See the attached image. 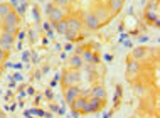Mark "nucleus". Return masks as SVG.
<instances>
[{"instance_id": "1", "label": "nucleus", "mask_w": 160, "mask_h": 118, "mask_svg": "<svg viewBox=\"0 0 160 118\" xmlns=\"http://www.w3.org/2000/svg\"><path fill=\"white\" fill-rule=\"evenodd\" d=\"M79 81H81V71L79 69H66V71L61 74L62 88H66V86H78Z\"/></svg>"}, {"instance_id": "2", "label": "nucleus", "mask_w": 160, "mask_h": 118, "mask_svg": "<svg viewBox=\"0 0 160 118\" xmlns=\"http://www.w3.org/2000/svg\"><path fill=\"white\" fill-rule=\"evenodd\" d=\"M81 22H83V25L88 30H91V32H94V30H98L99 27H101V22L98 20V17L94 15L93 10L83 12V14H81Z\"/></svg>"}, {"instance_id": "3", "label": "nucleus", "mask_w": 160, "mask_h": 118, "mask_svg": "<svg viewBox=\"0 0 160 118\" xmlns=\"http://www.w3.org/2000/svg\"><path fill=\"white\" fill-rule=\"evenodd\" d=\"M140 73H142V63H140V61H137V59L130 58L128 63H127V80L132 81L133 78H137Z\"/></svg>"}, {"instance_id": "4", "label": "nucleus", "mask_w": 160, "mask_h": 118, "mask_svg": "<svg viewBox=\"0 0 160 118\" xmlns=\"http://www.w3.org/2000/svg\"><path fill=\"white\" fill-rule=\"evenodd\" d=\"M103 105H105V101L89 96V98H88V105H86L84 110H83V115H93V113H98L103 108Z\"/></svg>"}, {"instance_id": "5", "label": "nucleus", "mask_w": 160, "mask_h": 118, "mask_svg": "<svg viewBox=\"0 0 160 118\" xmlns=\"http://www.w3.org/2000/svg\"><path fill=\"white\" fill-rule=\"evenodd\" d=\"M79 56H81L84 64H98L99 63V56L93 49H81Z\"/></svg>"}, {"instance_id": "6", "label": "nucleus", "mask_w": 160, "mask_h": 118, "mask_svg": "<svg viewBox=\"0 0 160 118\" xmlns=\"http://www.w3.org/2000/svg\"><path fill=\"white\" fill-rule=\"evenodd\" d=\"M93 12H94V15L98 17V20L101 22V25L111 20V12L108 10V7H106V5H99V7L94 8Z\"/></svg>"}, {"instance_id": "7", "label": "nucleus", "mask_w": 160, "mask_h": 118, "mask_svg": "<svg viewBox=\"0 0 160 118\" xmlns=\"http://www.w3.org/2000/svg\"><path fill=\"white\" fill-rule=\"evenodd\" d=\"M78 96H81L79 86H66V88H64V100H66V103L71 105Z\"/></svg>"}, {"instance_id": "8", "label": "nucleus", "mask_w": 160, "mask_h": 118, "mask_svg": "<svg viewBox=\"0 0 160 118\" xmlns=\"http://www.w3.org/2000/svg\"><path fill=\"white\" fill-rule=\"evenodd\" d=\"M68 22V30H72V32H79L83 29V22H81L79 15H69L66 19Z\"/></svg>"}, {"instance_id": "9", "label": "nucleus", "mask_w": 160, "mask_h": 118, "mask_svg": "<svg viewBox=\"0 0 160 118\" xmlns=\"http://www.w3.org/2000/svg\"><path fill=\"white\" fill-rule=\"evenodd\" d=\"M47 22H49L51 25H54V24H58L59 20H62V19H66V17H64V10L62 8H59V7H54L52 10L49 12V14H47Z\"/></svg>"}, {"instance_id": "10", "label": "nucleus", "mask_w": 160, "mask_h": 118, "mask_svg": "<svg viewBox=\"0 0 160 118\" xmlns=\"http://www.w3.org/2000/svg\"><path fill=\"white\" fill-rule=\"evenodd\" d=\"M2 24H3V25H15V27H19V24H20V15L17 14L14 8H12V10L2 19Z\"/></svg>"}, {"instance_id": "11", "label": "nucleus", "mask_w": 160, "mask_h": 118, "mask_svg": "<svg viewBox=\"0 0 160 118\" xmlns=\"http://www.w3.org/2000/svg\"><path fill=\"white\" fill-rule=\"evenodd\" d=\"M106 7L111 12V15H116L123 10L125 7V0H106Z\"/></svg>"}, {"instance_id": "12", "label": "nucleus", "mask_w": 160, "mask_h": 118, "mask_svg": "<svg viewBox=\"0 0 160 118\" xmlns=\"http://www.w3.org/2000/svg\"><path fill=\"white\" fill-rule=\"evenodd\" d=\"M89 96H93V98H98V100H101V101H106V90H105V86L103 85H94L91 90H89Z\"/></svg>"}, {"instance_id": "13", "label": "nucleus", "mask_w": 160, "mask_h": 118, "mask_svg": "<svg viewBox=\"0 0 160 118\" xmlns=\"http://www.w3.org/2000/svg\"><path fill=\"white\" fill-rule=\"evenodd\" d=\"M88 98H89V96H84V95L78 96V98L74 100V101L71 103V108H72V111H78V113H83V110H84V106H86V105H88Z\"/></svg>"}, {"instance_id": "14", "label": "nucleus", "mask_w": 160, "mask_h": 118, "mask_svg": "<svg viewBox=\"0 0 160 118\" xmlns=\"http://www.w3.org/2000/svg\"><path fill=\"white\" fill-rule=\"evenodd\" d=\"M147 56H148V47H145V46H137V47H133V51H132V59H137V61H143Z\"/></svg>"}, {"instance_id": "15", "label": "nucleus", "mask_w": 160, "mask_h": 118, "mask_svg": "<svg viewBox=\"0 0 160 118\" xmlns=\"http://www.w3.org/2000/svg\"><path fill=\"white\" fill-rule=\"evenodd\" d=\"M145 22L148 25H155V27H158V14L155 10H145Z\"/></svg>"}, {"instance_id": "16", "label": "nucleus", "mask_w": 160, "mask_h": 118, "mask_svg": "<svg viewBox=\"0 0 160 118\" xmlns=\"http://www.w3.org/2000/svg\"><path fill=\"white\" fill-rule=\"evenodd\" d=\"M84 68V63L83 59H81L79 54H72L71 58H69V69H81Z\"/></svg>"}, {"instance_id": "17", "label": "nucleus", "mask_w": 160, "mask_h": 118, "mask_svg": "<svg viewBox=\"0 0 160 118\" xmlns=\"http://www.w3.org/2000/svg\"><path fill=\"white\" fill-rule=\"evenodd\" d=\"M51 27L54 29V32L56 34H61V36H64V34L68 32V22H66V19H62V20H59L58 24H54V25H51Z\"/></svg>"}, {"instance_id": "18", "label": "nucleus", "mask_w": 160, "mask_h": 118, "mask_svg": "<svg viewBox=\"0 0 160 118\" xmlns=\"http://www.w3.org/2000/svg\"><path fill=\"white\" fill-rule=\"evenodd\" d=\"M0 39H2V44H8V46H14V42H15V36L5 34V32L0 34Z\"/></svg>"}, {"instance_id": "19", "label": "nucleus", "mask_w": 160, "mask_h": 118, "mask_svg": "<svg viewBox=\"0 0 160 118\" xmlns=\"http://www.w3.org/2000/svg\"><path fill=\"white\" fill-rule=\"evenodd\" d=\"M2 32H5V34H12V36H15L17 32H19V27H15V25H3L2 24Z\"/></svg>"}, {"instance_id": "20", "label": "nucleus", "mask_w": 160, "mask_h": 118, "mask_svg": "<svg viewBox=\"0 0 160 118\" xmlns=\"http://www.w3.org/2000/svg\"><path fill=\"white\" fill-rule=\"evenodd\" d=\"M12 10V7L8 5V3H3V2H0V19H3L8 12Z\"/></svg>"}, {"instance_id": "21", "label": "nucleus", "mask_w": 160, "mask_h": 118, "mask_svg": "<svg viewBox=\"0 0 160 118\" xmlns=\"http://www.w3.org/2000/svg\"><path fill=\"white\" fill-rule=\"evenodd\" d=\"M14 10H15L19 15H24V14H25V10H27V2H25V0L19 2V5H17V7L14 8Z\"/></svg>"}, {"instance_id": "22", "label": "nucleus", "mask_w": 160, "mask_h": 118, "mask_svg": "<svg viewBox=\"0 0 160 118\" xmlns=\"http://www.w3.org/2000/svg\"><path fill=\"white\" fill-rule=\"evenodd\" d=\"M64 37L68 39V42H74L76 39H79V32H72V30H68V32L64 34Z\"/></svg>"}, {"instance_id": "23", "label": "nucleus", "mask_w": 160, "mask_h": 118, "mask_svg": "<svg viewBox=\"0 0 160 118\" xmlns=\"http://www.w3.org/2000/svg\"><path fill=\"white\" fill-rule=\"evenodd\" d=\"M25 111H27V113H31V115H39V116H47V118L51 116L49 113H46L44 110H36V108H32V110H25Z\"/></svg>"}, {"instance_id": "24", "label": "nucleus", "mask_w": 160, "mask_h": 118, "mask_svg": "<svg viewBox=\"0 0 160 118\" xmlns=\"http://www.w3.org/2000/svg\"><path fill=\"white\" fill-rule=\"evenodd\" d=\"M42 29L47 32V36H49V37H54V29L51 27L49 22H42Z\"/></svg>"}, {"instance_id": "25", "label": "nucleus", "mask_w": 160, "mask_h": 118, "mask_svg": "<svg viewBox=\"0 0 160 118\" xmlns=\"http://www.w3.org/2000/svg\"><path fill=\"white\" fill-rule=\"evenodd\" d=\"M69 3H71V0H54V5H56V7H59V8L68 7Z\"/></svg>"}, {"instance_id": "26", "label": "nucleus", "mask_w": 160, "mask_h": 118, "mask_svg": "<svg viewBox=\"0 0 160 118\" xmlns=\"http://www.w3.org/2000/svg\"><path fill=\"white\" fill-rule=\"evenodd\" d=\"M31 56H32L31 51H24L22 52V63H29V61H31Z\"/></svg>"}, {"instance_id": "27", "label": "nucleus", "mask_w": 160, "mask_h": 118, "mask_svg": "<svg viewBox=\"0 0 160 118\" xmlns=\"http://www.w3.org/2000/svg\"><path fill=\"white\" fill-rule=\"evenodd\" d=\"M133 91H135L137 95H143V93H145V88H143V85H140V83H138V85H135Z\"/></svg>"}, {"instance_id": "28", "label": "nucleus", "mask_w": 160, "mask_h": 118, "mask_svg": "<svg viewBox=\"0 0 160 118\" xmlns=\"http://www.w3.org/2000/svg\"><path fill=\"white\" fill-rule=\"evenodd\" d=\"M59 80H61V74H56V76H54V80L52 81H51V88H56V85H58V83H59Z\"/></svg>"}, {"instance_id": "29", "label": "nucleus", "mask_w": 160, "mask_h": 118, "mask_svg": "<svg viewBox=\"0 0 160 118\" xmlns=\"http://www.w3.org/2000/svg\"><path fill=\"white\" fill-rule=\"evenodd\" d=\"M54 7H56V5H54V2H49V3H46V8H44V10H46V15L49 14V12L52 10Z\"/></svg>"}, {"instance_id": "30", "label": "nucleus", "mask_w": 160, "mask_h": 118, "mask_svg": "<svg viewBox=\"0 0 160 118\" xmlns=\"http://www.w3.org/2000/svg\"><path fill=\"white\" fill-rule=\"evenodd\" d=\"M7 52L5 51H3V49H0V64H2V63H5V59H7Z\"/></svg>"}, {"instance_id": "31", "label": "nucleus", "mask_w": 160, "mask_h": 118, "mask_svg": "<svg viewBox=\"0 0 160 118\" xmlns=\"http://www.w3.org/2000/svg\"><path fill=\"white\" fill-rule=\"evenodd\" d=\"M64 51H66V52H71V51H74V44H72V42H68V44L64 46Z\"/></svg>"}, {"instance_id": "32", "label": "nucleus", "mask_w": 160, "mask_h": 118, "mask_svg": "<svg viewBox=\"0 0 160 118\" xmlns=\"http://www.w3.org/2000/svg\"><path fill=\"white\" fill-rule=\"evenodd\" d=\"M31 59H32V63H39V61H41V59H39V54H37V52H32V56H31Z\"/></svg>"}, {"instance_id": "33", "label": "nucleus", "mask_w": 160, "mask_h": 118, "mask_svg": "<svg viewBox=\"0 0 160 118\" xmlns=\"http://www.w3.org/2000/svg\"><path fill=\"white\" fill-rule=\"evenodd\" d=\"M25 93H27V95H31V96H32V95H36V90H34V88H32V86H29V88H27V90H25Z\"/></svg>"}, {"instance_id": "34", "label": "nucleus", "mask_w": 160, "mask_h": 118, "mask_svg": "<svg viewBox=\"0 0 160 118\" xmlns=\"http://www.w3.org/2000/svg\"><path fill=\"white\" fill-rule=\"evenodd\" d=\"M147 41H148V36H140L137 39V42H147Z\"/></svg>"}, {"instance_id": "35", "label": "nucleus", "mask_w": 160, "mask_h": 118, "mask_svg": "<svg viewBox=\"0 0 160 118\" xmlns=\"http://www.w3.org/2000/svg\"><path fill=\"white\" fill-rule=\"evenodd\" d=\"M12 80H15V81H22V74H20V73H15Z\"/></svg>"}, {"instance_id": "36", "label": "nucleus", "mask_w": 160, "mask_h": 118, "mask_svg": "<svg viewBox=\"0 0 160 118\" xmlns=\"http://www.w3.org/2000/svg\"><path fill=\"white\" fill-rule=\"evenodd\" d=\"M44 95H46V96H47V98H49V100H52V98H54V95H52V91H51V90H47Z\"/></svg>"}, {"instance_id": "37", "label": "nucleus", "mask_w": 160, "mask_h": 118, "mask_svg": "<svg viewBox=\"0 0 160 118\" xmlns=\"http://www.w3.org/2000/svg\"><path fill=\"white\" fill-rule=\"evenodd\" d=\"M103 59H105L106 63H111V61H113V56H111V54H106V56H105V58H103Z\"/></svg>"}, {"instance_id": "38", "label": "nucleus", "mask_w": 160, "mask_h": 118, "mask_svg": "<svg viewBox=\"0 0 160 118\" xmlns=\"http://www.w3.org/2000/svg\"><path fill=\"white\" fill-rule=\"evenodd\" d=\"M17 5H19V0H10V7H17Z\"/></svg>"}, {"instance_id": "39", "label": "nucleus", "mask_w": 160, "mask_h": 118, "mask_svg": "<svg viewBox=\"0 0 160 118\" xmlns=\"http://www.w3.org/2000/svg\"><path fill=\"white\" fill-rule=\"evenodd\" d=\"M29 34H31V41L34 42L36 41V32H34V30H29Z\"/></svg>"}, {"instance_id": "40", "label": "nucleus", "mask_w": 160, "mask_h": 118, "mask_svg": "<svg viewBox=\"0 0 160 118\" xmlns=\"http://www.w3.org/2000/svg\"><path fill=\"white\" fill-rule=\"evenodd\" d=\"M24 37H25V30H19V39L22 41Z\"/></svg>"}, {"instance_id": "41", "label": "nucleus", "mask_w": 160, "mask_h": 118, "mask_svg": "<svg viewBox=\"0 0 160 118\" xmlns=\"http://www.w3.org/2000/svg\"><path fill=\"white\" fill-rule=\"evenodd\" d=\"M51 111H59V106L58 105H51Z\"/></svg>"}, {"instance_id": "42", "label": "nucleus", "mask_w": 160, "mask_h": 118, "mask_svg": "<svg viewBox=\"0 0 160 118\" xmlns=\"http://www.w3.org/2000/svg\"><path fill=\"white\" fill-rule=\"evenodd\" d=\"M123 46H125V47H133V44H132L130 41H123Z\"/></svg>"}, {"instance_id": "43", "label": "nucleus", "mask_w": 160, "mask_h": 118, "mask_svg": "<svg viewBox=\"0 0 160 118\" xmlns=\"http://www.w3.org/2000/svg\"><path fill=\"white\" fill-rule=\"evenodd\" d=\"M12 68H14V69H20V68H22V64H20V63H15V64H12Z\"/></svg>"}, {"instance_id": "44", "label": "nucleus", "mask_w": 160, "mask_h": 118, "mask_svg": "<svg viewBox=\"0 0 160 118\" xmlns=\"http://www.w3.org/2000/svg\"><path fill=\"white\" fill-rule=\"evenodd\" d=\"M127 37H128V34H122V36H120V41H127Z\"/></svg>"}, {"instance_id": "45", "label": "nucleus", "mask_w": 160, "mask_h": 118, "mask_svg": "<svg viewBox=\"0 0 160 118\" xmlns=\"http://www.w3.org/2000/svg\"><path fill=\"white\" fill-rule=\"evenodd\" d=\"M34 17H36V20H39V12H37V8H34Z\"/></svg>"}, {"instance_id": "46", "label": "nucleus", "mask_w": 160, "mask_h": 118, "mask_svg": "<svg viewBox=\"0 0 160 118\" xmlns=\"http://www.w3.org/2000/svg\"><path fill=\"white\" fill-rule=\"evenodd\" d=\"M0 118H7V115H5V111H3L2 108H0Z\"/></svg>"}, {"instance_id": "47", "label": "nucleus", "mask_w": 160, "mask_h": 118, "mask_svg": "<svg viewBox=\"0 0 160 118\" xmlns=\"http://www.w3.org/2000/svg\"><path fill=\"white\" fill-rule=\"evenodd\" d=\"M54 47H56V51H61V49H62V47H61V44H59V42H56V46H54Z\"/></svg>"}, {"instance_id": "48", "label": "nucleus", "mask_w": 160, "mask_h": 118, "mask_svg": "<svg viewBox=\"0 0 160 118\" xmlns=\"http://www.w3.org/2000/svg\"><path fill=\"white\" fill-rule=\"evenodd\" d=\"M103 118H111V111H110V113H105V115H103Z\"/></svg>"}, {"instance_id": "49", "label": "nucleus", "mask_w": 160, "mask_h": 118, "mask_svg": "<svg viewBox=\"0 0 160 118\" xmlns=\"http://www.w3.org/2000/svg\"><path fill=\"white\" fill-rule=\"evenodd\" d=\"M148 2H152V3H155V2H158V0H148Z\"/></svg>"}, {"instance_id": "50", "label": "nucleus", "mask_w": 160, "mask_h": 118, "mask_svg": "<svg viewBox=\"0 0 160 118\" xmlns=\"http://www.w3.org/2000/svg\"><path fill=\"white\" fill-rule=\"evenodd\" d=\"M0 47H2V39H0Z\"/></svg>"}]
</instances>
